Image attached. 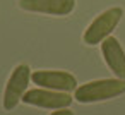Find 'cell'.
<instances>
[{
  "label": "cell",
  "instance_id": "obj_1",
  "mask_svg": "<svg viewBox=\"0 0 125 115\" xmlns=\"http://www.w3.org/2000/svg\"><path fill=\"white\" fill-rule=\"evenodd\" d=\"M125 93V79H98L77 86L74 100L79 103H99Z\"/></svg>",
  "mask_w": 125,
  "mask_h": 115
},
{
  "label": "cell",
  "instance_id": "obj_2",
  "mask_svg": "<svg viewBox=\"0 0 125 115\" xmlns=\"http://www.w3.org/2000/svg\"><path fill=\"white\" fill-rule=\"evenodd\" d=\"M122 16H123L122 7H111V9H106L104 12H101L84 31V36H82L84 43L89 46L103 43L108 36H111V33L118 26Z\"/></svg>",
  "mask_w": 125,
  "mask_h": 115
},
{
  "label": "cell",
  "instance_id": "obj_3",
  "mask_svg": "<svg viewBox=\"0 0 125 115\" xmlns=\"http://www.w3.org/2000/svg\"><path fill=\"white\" fill-rule=\"evenodd\" d=\"M29 81H31V69H29V65L19 64L12 70V74H10V77H9L7 84H5L2 105H4V108L7 112L14 110L19 105V101H22V96L28 91Z\"/></svg>",
  "mask_w": 125,
  "mask_h": 115
},
{
  "label": "cell",
  "instance_id": "obj_4",
  "mask_svg": "<svg viewBox=\"0 0 125 115\" xmlns=\"http://www.w3.org/2000/svg\"><path fill=\"white\" fill-rule=\"evenodd\" d=\"M70 93H62V91H53L46 88H34L28 89L22 96V103L31 105V106H40V108H48V110H60V108H69L72 103Z\"/></svg>",
  "mask_w": 125,
  "mask_h": 115
},
{
  "label": "cell",
  "instance_id": "obj_5",
  "mask_svg": "<svg viewBox=\"0 0 125 115\" xmlns=\"http://www.w3.org/2000/svg\"><path fill=\"white\" fill-rule=\"evenodd\" d=\"M31 81L40 88L70 93L77 89V79L67 70H34L31 72Z\"/></svg>",
  "mask_w": 125,
  "mask_h": 115
},
{
  "label": "cell",
  "instance_id": "obj_6",
  "mask_svg": "<svg viewBox=\"0 0 125 115\" xmlns=\"http://www.w3.org/2000/svg\"><path fill=\"white\" fill-rule=\"evenodd\" d=\"M19 7L26 12L69 16L75 9V0H19Z\"/></svg>",
  "mask_w": 125,
  "mask_h": 115
},
{
  "label": "cell",
  "instance_id": "obj_7",
  "mask_svg": "<svg viewBox=\"0 0 125 115\" xmlns=\"http://www.w3.org/2000/svg\"><path fill=\"white\" fill-rule=\"evenodd\" d=\"M101 53H103V58H104L106 65L110 67V70L118 79H125V52H123L120 41L113 36H108L101 43Z\"/></svg>",
  "mask_w": 125,
  "mask_h": 115
},
{
  "label": "cell",
  "instance_id": "obj_8",
  "mask_svg": "<svg viewBox=\"0 0 125 115\" xmlns=\"http://www.w3.org/2000/svg\"><path fill=\"white\" fill-rule=\"evenodd\" d=\"M50 115H74V112H72V110H69V108H60V110L52 112Z\"/></svg>",
  "mask_w": 125,
  "mask_h": 115
}]
</instances>
